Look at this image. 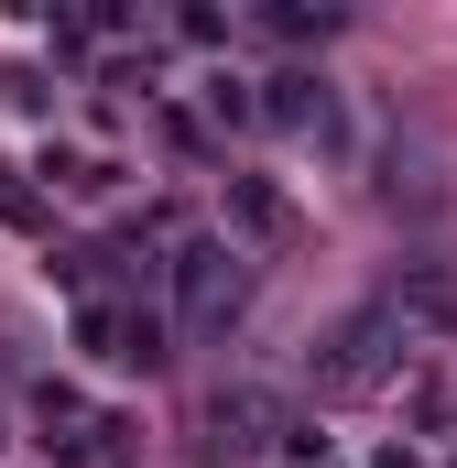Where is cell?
I'll list each match as a JSON object with an SVG mask.
<instances>
[{
    "label": "cell",
    "instance_id": "obj_1",
    "mask_svg": "<svg viewBox=\"0 0 457 468\" xmlns=\"http://www.w3.org/2000/svg\"><path fill=\"white\" fill-rule=\"evenodd\" d=\"M88 349L120 359V370H153V359H164V316H142V305H88Z\"/></svg>",
    "mask_w": 457,
    "mask_h": 468
},
{
    "label": "cell",
    "instance_id": "obj_5",
    "mask_svg": "<svg viewBox=\"0 0 457 468\" xmlns=\"http://www.w3.org/2000/svg\"><path fill=\"white\" fill-rule=\"evenodd\" d=\"M261 425H272V403H261V392H218V436H228V447H250Z\"/></svg>",
    "mask_w": 457,
    "mask_h": 468
},
{
    "label": "cell",
    "instance_id": "obj_4",
    "mask_svg": "<svg viewBox=\"0 0 457 468\" xmlns=\"http://www.w3.org/2000/svg\"><path fill=\"white\" fill-rule=\"evenodd\" d=\"M175 283H186V305H197V316H218L228 294H239V283H228V250H218V239H186V261H175Z\"/></svg>",
    "mask_w": 457,
    "mask_h": 468
},
{
    "label": "cell",
    "instance_id": "obj_2",
    "mask_svg": "<svg viewBox=\"0 0 457 468\" xmlns=\"http://www.w3.org/2000/svg\"><path fill=\"white\" fill-rule=\"evenodd\" d=\"M33 425H44V447H55V458H99V447H110V425H99L66 381H44V392H33Z\"/></svg>",
    "mask_w": 457,
    "mask_h": 468
},
{
    "label": "cell",
    "instance_id": "obj_6",
    "mask_svg": "<svg viewBox=\"0 0 457 468\" xmlns=\"http://www.w3.org/2000/svg\"><path fill=\"white\" fill-rule=\"evenodd\" d=\"M316 110V77H272V120H305Z\"/></svg>",
    "mask_w": 457,
    "mask_h": 468
},
{
    "label": "cell",
    "instance_id": "obj_3",
    "mask_svg": "<svg viewBox=\"0 0 457 468\" xmlns=\"http://www.w3.org/2000/svg\"><path fill=\"white\" fill-rule=\"evenodd\" d=\"M381 359H392V316H348L338 338H327V381L359 392V381H381Z\"/></svg>",
    "mask_w": 457,
    "mask_h": 468
}]
</instances>
